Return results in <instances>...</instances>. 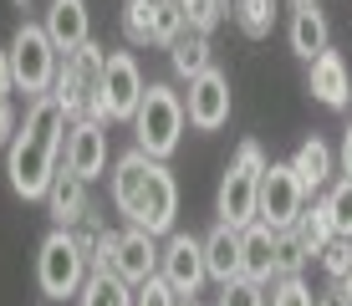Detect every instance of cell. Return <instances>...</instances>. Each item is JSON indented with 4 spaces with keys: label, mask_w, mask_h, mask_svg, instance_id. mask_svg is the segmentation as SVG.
I'll list each match as a JSON object with an SVG mask.
<instances>
[{
    "label": "cell",
    "mask_w": 352,
    "mask_h": 306,
    "mask_svg": "<svg viewBox=\"0 0 352 306\" xmlns=\"http://www.w3.org/2000/svg\"><path fill=\"white\" fill-rule=\"evenodd\" d=\"M16 128H21L16 107H10V97H0V149H10V138H16Z\"/></svg>",
    "instance_id": "obj_34"
},
{
    "label": "cell",
    "mask_w": 352,
    "mask_h": 306,
    "mask_svg": "<svg viewBox=\"0 0 352 306\" xmlns=\"http://www.w3.org/2000/svg\"><path fill=\"white\" fill-rule=\"evenodd\" d=\"M179 6H184V0H179Z\"/></svg>",
    "instance_id": "obj_42"
},
{
    "label": "cell",
    "mask_w": 352,
    "mask_h": 306,
    "mask_svg": "<svg viewBox=\"0 0 352 306\" xmlns=\"http://www.w3.org/2000/svg\"><path fill=\"white\" fill-rule=\"evenodd\" d=\"M16 92V77H10V52L0 46V97H10Z\"/></svg>",
    "instance_id": "obj_35"
},
{
    "label": "cell",
    "mask_w": 352,
    "mask_h": 306,
    "mask_svg": "<svg viewBox=\"0 0 352 306\" xmlns=\"http://www.w3.org/2000/svg\"><path fill=\"white\" fill-rule=\"evenodd\" d=\"M271 306H317L311 286L301 276H276L271 281Z\"/></svg>",
    "instance_id": "obj_30"
},
{
    "label": "cell",
    "mask_w": 352,
    "mask_h": 306,
    "mask_svg": "<svg viewBox=\"0 0 352 306\" xmlns=\"http://www.w3.org/2000/svg\"><path fill=\"white\" fill-rule=\"evenodd\" d=\"M240 276L261 281V286H271L276 276H281V250H276V230L261 225V219H250L245 230H240Z\"/></svg>",
    "instance_id": "obj_14"
},
{
    "label": "cell",
    "mask_w": 352,
    "mask_h": 306,
    "mask_svg": "<svg viewBox=\"0 0 352 306\" xmlns=\"http://www.w3.org/2000/svg\"><path fill=\"white\" fill-rule=\"evenodd\" d=\"M67 128H72V113L62 107L56 92L31 97L26 118H21L16 138H10V149H6V174H10V189H16L21 199H46L56 168H62Z\"/></svg>",
    "instance_id": "obj_1"
},
{
    "label": "cell",
    "mask_w": 352,
    "mask_h": 306,
    "mask_svg": "<svg viewBox=\"0 0 352 306\" xmlns=\"http://www.w3.org/2000/svg\"><path fill=\"white\" fill-rule=\"evenodd\" d=\"M102 67H107V46L97 41H82L77 52H62V67H56V97L72 118H87L92 113V97H97V82H102Z\"/></svg>",
    "instance_id": "obj_8"
},
{
    "label": "cell",
    "mask_w": 352,
    "mask_h": 306,
    "mask_svg": "<svg viewBox=\"0 0 352 306\" xmlns=\"http://www.w3.org/2000/svg\"><path fill=\"white\" fill-rule=\"evenodd\" d=\"M10 6H16V10H31V6H36V0H10Z\"/></svg>",
    "instance_id": "obj_39"
},
{
    "label": "cell",
    "mask_w": 352,
    "mask_h": 306,
    "mask_svg": "<svg viewBox=\"0 0 352 306\" xmlns=\"http://www.w3.org/2000/svg\"><path fill=\"white\" fill-rule=\"evenodd\" d=\"M225 0H184V21H189V31H204V36H210L214 26H220V21H225Z\"/></svg>",
    "instance_id": "obj_31"
},
{
    "label": "cell",
    "mask_w": 352,
    "mask_h": 306,
    "mask_svg": "<svg viewBox=\"0 0 352 306\" xmlns=\"http://www.w3.org/2000/svg\"><path fill=\"white\" fill-rule=\"evenodd\" d=\"M342 291H347V301H352V271H347V276H342Z\"/></svg>",
    "instance_id": "obj_38"
},
{
    "label": "cell",
    "mask_w": 352,
    "mask_h": 306,
    "mask_svg": "<svg viewBox=\"0 0 352 306\" xmlns=\"http://www.w3.org/2000/svg\"><path fill=\"white\" fill-rule=\"evenodd\" d=\"M337 164H342V174L352 179V118H347V128H342V153H337Z\"/></svg>",
    "instance_id": "obj_36"
},
{
    "label": "cell",
    "mask_w": 352,
    "mask_h": 306,
    "mask_svg": "<svg viewBox=\"0 0 352 306\" xmlns=\"http://www.w3.org/2000/svg\"><path fill=\"white\" fill-rule=\"evenodd\" d=\"M286 41L301 61H317L327 46H332V26H327V16L317 6H296L291 10V26H286Z\"/></svg>",
    "instance_id": "obj_19"
},
{
    "label": "cell",
    "mask_w": 352,
    "mask_h": 306,
    "mask_svg": "<svg viewBox=\"0 0 352 306\" xmlns=\"http://www.w3.org/2000/svg\"><path fill=\"white\" fill-rule=\"evenodd\" d=\"M311 97H317L322 107H337V113H342V107L352 102V72H347V61H342V52H332V46H327V52L311 61Z\"/></svg>",
    "instance_id": "obj_16"
},
{
    "label": "cell",
    "mask_w": 352,
    "mask_h": 306,
    "mask_svg": "<svg viewBox=\"0 0 352 306\" xmlns=\"http://www.w3.org/2000/svg\"><path fill=\"white\" fill-rule=\"evenodd\" d=\"M235 26L245 31L250 41L271 36V26H276V0H235Z\"/></svg>",
    "instance_id": "obj_25"
},
{
    "label": "cell",
    "mask_w": 352,
    "mask_h": 306,
    "mask_svg": "<svg viewBox=\"0 0 352 306\" xmlns=\"http://www.w3.org/2000/svg\"><path fill=\"white\" fill-rule=\"evenodd\" d=\"M184 6L179 0H153V46H174L184 36Z\"/></svg>",
    "instance_id": "obj_27"
},
{
    "label": "cell",
    "mask_w": 352,
    "mask_h": 306,
    "mask_svg": "<svg viewBox=\"0 0 352 306\" xmlns=\"http://www.w3.org/2000/svg\"><path fill=\"white\" fill-rule=\"evenodd\" d=\"M220 306H271V301H265V286H261V281L235 276V281H225V286H220Z\"/></svg>",
    "instance_id": "obj_29"
},
{
    "label": "cell",
    "mask_w": 352,
    "mask_h": 306,
    "mask_svg": "<svg viewBox=\"0 0 352 306\" xmlns=\"http://www.w3.org/2000/svg\"><path fill=\"white\" fill-rule=\"evenodd\" d=\"M168 67H174V77H184V82H189V77H199V72H210V67H214L210 36L184 26V36H179L174 46H168Z\"/></svg>",
    "instance_id": "obj_21"
},
{
    "label": "cell",
    "mask_w": 352,
    "mask_h": 306,
    "mask_svg": "<svg viewBox=\"0 0 352 306\" xmlns=\"http://www.w3.org/2000/svg\"><path fill=\"white\" fill-rule=\"evenodd\" d=\"M322 204H327V219H332V235H347L352 240V179H332L322 189Z\"/></svg>",
    "instance_id": "obj_23"
},
{
    "label": "cell",
    "mask_w": 352,
    "mask_h": 306,
    "mask_svg": "<svg viewBox=\"0 0 352 306\" xmlns=\"http://www.w3.org/2000/svg\"><path fill=\"white\" fill-rule=\"evenodd\" d=\"M291 230H296V240L307 245V255H317L322 245L332 240V219H327V204H307V210L296 215V225H291Z\"/></svg>",
    "instance_id": "obj_24"
},
{
    "label": "cell",
    "mask_w": 352,
    "mask_h": 306,
    "mask_svg": "<svg viewBox=\"0 0 352 306\" xmlns=\"http://www.w3.org/2000/svg\"><path fill=\"white\" fill-rule=\"evenodd\" d=\"M6 52H10V77H16V92L41 97V92H52V87H56V67H62V52H56V41L46 36L41 21H21Z\"/></svg>",
    "instance_id": "obj_5"
},
{
    "label": "cell",
    "mask_w": 352,
    "mask_h": 306,
    "mask_svg": "<svg viewBox=\"0 0 352 306\" xmlns=\"http://www.w3.org/2000/svg\"><path fill=\"white\" fill-rule=\"evenodd\" d=\"M41 204H46V215H52L56 225H77V219L92 210V199H87V179H82V174H72V168L62 164Z\"/></svg>",
    "instance_id": "obj_17"
},
{
    "label": "cell",
    "mask_w": 352,
    "mask_h": 306,
    "mask_svg": "<svg viewBox=\"0 0 352 306\" xmlns=\"http://www.w3.org/2000/svg\"><path fill=\"white\" fill-rule=\"evenodd\" d=\"M204 265H210V281H235L240 276V230L230 225H214L204 235Z\"/></svg>",
    "instance_id": "obj_20"
},
{
    "label": "cell",
    "mask_w": 352,
    "mask_h": 306,
    "mask_svg": "<svg viewBox=\"0 0 352 306\" xmlns=\"http://www.w3.org/2000/svg\"><path fill=\"white\" fill-rule=\"evenodd\" d=\"M143 72H138V56L133 52H107V67H102V82H97V97H92V113L87 118H102V122H133L143 102Z\"/></svg>",
    "instance_id": "obj_7"
},
{
    "label": "cell",
    "mask_w": 352,
    "mask_h": 306,
    "mask_svg": "<svg viewBox=\"0 0 352 306\" xmlns=\"http://www.w3.org/2000/svg\"><path fill=\"white\" fill-rule=\"evenodd\" d=\"M184 113H189V128H199V133H220L225 122H230V77H225L220 67L189 77Z\"/></svg>",
    "instance_id": "obj_11"
},
{
    "label": "cell",
    "mask_w": 352,
    "mask_h": 306,
    "mask_svg": "<svg viewBox=\"0 0 352 306\" xmlns=\"http://www.w3.org/2000/svg\"><path fill=\"white\" fill-rule=\"evenodd\" d=\"M159 276H164L184 301H194V296H199V286L210 281V265H204V240H194V235H168L164 255H159Z\"/></svg>",
    "instance_id": "obj_10"
},
{
    "label": "cell",
    "mask_w": 352,
    "mask_h": 306,
    "mask_svg": "<svg viewBox=\"0 0 352 306\" xmlns=\"http://www.w3.org/2000/svg\"><path fill=\"white\" fill-rule=\"evenodd\" d=\"M179 301H184V296H179L164 276H148L143 286H133V306H179Z\"/></svg>",
    "instance_id": "obj_32"
},
{
    "label": "cell",
    "mask_w": 352,
    "mask_h": 306,
    "mask_svg": "<svg viewBox=\"0 0 352 306\" xmlns=\"http://www.w3.org/2000/svg\"><path fill=\"white\" fill-rule=\"evenodd\" d=\"M317 261H322L327 281H342V276L352 271V240H347V235H332V240L317 250Z\"/></svg>",
    "instance_id": "obj_28"
},
{
    "label": "cell",
    "mask_w": 352,
    "mask_h": 306,
    "mask_svg": "<svg viewBox=\"0 0 352 306\" xmlns=\"http://www.w3.org/2000/svg\"><path fill=\"white\" fill-rule=\"evenodd\" d=\"M46 36L56 41V52H77L82 41H92V16H87V0H52L46 6Z\"/></svg>",
    "instance_id": "obj_15"
},
{
    "label": "cell",
    "mask_w": 352,
    "mask_h": 306,
    "mask_svg": "<svg viewBox=\"0 0 352 306\" xmlns=\"http://www.w3.org/2000/svg\"><path fill=\"white\" fill-rule=\"evenodd\" d=\"M265 149L256 138H245L235 149V164L225 168L220 179V194H214V215H220V225L230 230H245L250 219H256V194H261V174H265Z\"/></svg>",
    "instance_id": "obj_4"
},
{
    "label": "cell",
    "mask_w": 352,
    "mask_h": 306,
    "mask_svg": "<svg viewBox=\"0 0 352 306\" xmlns=\"http://www.w3.org/2000/svg\"><path fill=\"white\" fill-rule=\"evenodd\" d=\"M301 210H307V189H301V179H296V168H291V158H286V164H265L261 194H256V219H261V225H271L276 235H281V230L296 225Z\"/></svg>",
    "instance_id": "obj_9"
},
{
    "label": "cell",
    "mask_w": 352,
    "mask_h": 306,
    "mask_svg": "<svg viewBox=\"0 0 352 306\" xmlns=\"http://www.w3.org/2000/svg\"><path fill=\"white\" fill-rule=\"evenodd\" d=\"M276 250H281V276H301L307 271V245L296 240V230H281V235H276Z\"/></svg>",
    "instance_id": "obj_33"
},
{
    "label": "cell",
    "mask_w": 352,
    "mask_h": 306,
    "mask_svg": "<svg viewBox=\"0 0 352 306\" xmlns=\"http://www.w3.org/2000/svg\"><path fill=\"white\" fill-rule=\"evenodd\" d=\"M291 168H296V179H301V189H307V199L311 194H322L327 184H332V174H337V153H332V143L327 138H301V149L291 153Z\"/></svg>",
    "instance_id": "obj_18"
},
{
    "label": "cell",
    "mask_w": 352,
    "mask_h": 306,
    "mask_svg": "<svg viewBox=\"0 0 352 306\" xmlns=\"http://www.w3.org/2000/svg\"><path fill=\"white\" fill-rule=\"evenodd\" d=\"M179 306H199V301H179Z\"/></svg>",
    "instance_id": "obj_41"
},
{
    "label": "cell",
    "mask_w": 352,
    "mask_h": 306,
    "mask_svg": "<svg viewBox=\"0 0 352 306\" xmlns=\"http://www.w3.org/2000/svg\"><path fill=\"white\" fill-rule=\"evenodd\" d=\"M317 306H352V301H347V291H342V281H332V291H322Z\"/></svg>",
    "instance_id": "obj_37"
},
{
    "label": "cell",
    "mask_w": 352,
    "mask_h": 306,
    "mask_svg": "<svg viewBox=\"0 0 352 306\" xmlns=\"http://www.w3.org/2000/svg\"><path fill=\"white\" fill-rule=\"evenodd\" d=\"M92 276L87 255H82L77 235H72L67 225H56L52 235L41 240V250H36V286H41L46 301H67L82 291V281Z\"/></svg>",
    "instance_id": "obj_6"
},
{
    "label": "cell",
    "mask_w": 352,
    "mask_h": 306,
    "mask_svg": "<svg viewBox=\"0 0 352 306\" xmlns=\"http://www.w3.org/2000/svg\"><path fill=\"white\" fill-rule=\"evenodd\" d=\"M291 6H317V0H291Z\"/></svg>",
    "instance_id": "obj_40"
},
{
    "label": "cell",
    "mask_w": 352,
    "mask_h": 306,
    "mask_svg": "<svg viewBox=\"0 0 352 306\" xmlns=\"http://www.w3.org/2000/svg\"><path fill=\"white\" fill-rule=\"evenodd\" d=\"M159 245H153L148 230H138V225H128V230H118V255H113V271L128 281V286H143L148 276H159Z\"/></svg>",
    "instance_id": "obj_13"
},
{
    "label": "cell",
    "mask_w": 352,
    "mask_h": 306,
    "mask_svg": "<svg viewBox=\"0 0 352 306\" xmlns=\"http://www.w3.org/2000/svg\"><path fill=\"white\" fill-rule=\"evenodd\" d=\"M77 306H133V286L118 271H92L77 291Z\"/></svg>",
    "instance_id": "obj_22"
},
{
    "label": "cell",
    "mask_w": 352,
    "mask_h": 306,
    "mask_svg": "<svg viewBox=\"0 0 352 306\" xmlns=\"http://www.w3.org/2000/svg\"><path fill=\"white\" fill-rule=\"evenodd\" d=\"M113 204L118 215H128V225L148 230V235H168L179 219V184L164 168V158L128 149L113 164Z\"/></svg>",
    "instance_id": "obj_2"
},
{
    "label": "cell",
    "mask_w": 352,
    "mask_h": 306,
    "mask_svg": "<svg viewBox=\"0 0 352 306\" xmlns=\"http://www.w3.org/2000/svg\"><path fill=\"white\" fill-rule=\"evenodd\" d=\"M62 164L72 168V174H82L87 184L107 174V122L102 118H72Z\"/></svg>",
    "instance_id": "obj_12"
},
{
    "label": "cell",
    "mask_w": 352,
    "mask_h": 306,
    "mask_svg": "<svg viewBox=\"0 0 352 306\" xmlns=\"http://www.w3.org/2000/svg\"><path fill=\"white\" fill-rule=\"evenodd\" d=\"M184 128H189L184 97L168 87V82H148L138 113H133V138H138V149L153 153V158H168L184 143Z\"/></svg>",
    "instance_id": "obj_3"
},
{
    "label": "cell",
    "mask_w": 352,
    "mask_h": 306,
    "mask_svg": "<svg viewBox=\"0 0 352 306\" xmlns=\"http://www.w3.org/2000/svg\"><path fill=\"white\" fill-rule=\"evenodd\" d=\"M123 36L128 46H153V0H123Z\"/></svg>",
    "instance_id": "obj_26"
}]
</instances>
